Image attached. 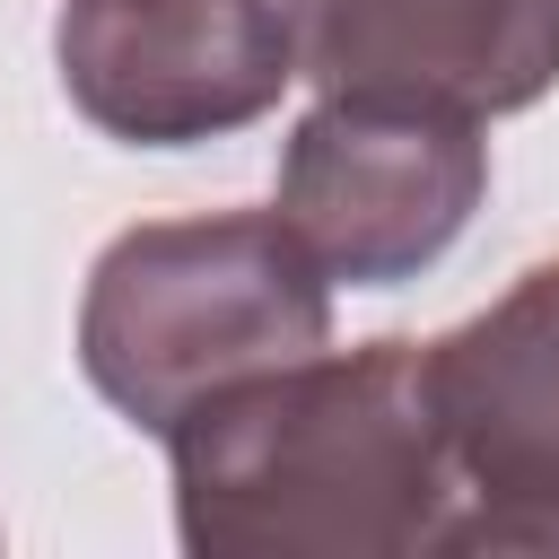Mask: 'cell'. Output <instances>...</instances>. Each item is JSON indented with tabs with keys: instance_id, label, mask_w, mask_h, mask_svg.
<instances>
[{
	"instance_id": "7a4b0ae2",
	"label": "cell",
	"mask_w": 559,
	"mask_h": 559,
	"mask_svg": "<svg viewBox=\"0 0 559 559\" xmlns=\"http://www.w3.org/2000/svg\"><path fill=\"white\" fill-rule=\"evenodd\" d=\"M332 280L271 218H175L105 245L79 306V367L131 428H175L218 384L288 367L332 332Z\"/></svg>"
},
{
	"instance_id": "5b68a950",
	"label": "cell",
	"mask_w": 559,
	"mask_h": 559,
	"mask_svg": "<svg viewBox=\"0 0 559 559\" xmlns=\"http://www.w3.org/2000/svg\"><path fill=\"white\" fill-rule=\"evenodd\" d=\"M297 70V0L61 9V79L87 122L175 148L253 122Z\"/></svg>"
},
{
	"instance_id": "52a82bcc",
	"label": "cell",
	"mask_w": 559,
	"mask_h": 559,
	"mask_svg": "<svg viewBox=\"0 0 559 559\" xmlns=\"http://www.w3.org/2000/svg\"><path fill=\"white\" fill-rule=\"evenodd\" d=\"M70 9H157V0H70Z\"/></svg>"
},
{
	"instance_id": "8992f818",
	"label": "cell",
	"mask_w": 559,
	"mask_h": 559,
	"mask_svg": "<svg viewBox=\"0 0 559 559\" xmlns=\"http://www.w3.org/2000/svg\"><path fill=\"white\" fill-rule=\"evenodd\" d=\"M297 70L323 96L515 114L559 79V0H297Z\"/></svg>"
},
{
	"instance_id": "3957f363",
	"label": "cell",
	"mask_w": 559,
	"mask_h": 559,
	"mask_svg": "<svg viewBox=\"0 0 559 559\" xmlns=\"http://www.w3.org/2000/svg\"><path fill=\"white\" fill-rule=\"evenodd\" d=\"M480 183H489V157L463 114L332 96L288 140L280 227L314 253L323 280L393 288L463 236Z\"/></svg>"
},
{
	"instance_id": "6da1fadb",
	"label": "cell",
	"mask_w": 559,
	"mask_h": 559,
	"mask_svg": "<svg viewBox=\"0 0 559 559\" xmlns=\"http://www.w3.org/2000/svg\"><path fill=\"white\" fill-rule=\"evenodd\" d=\"M183 550L210 559H384L437 550L454 472L411 341L288 358L218 384L166 428Z\"/></svg>"
},
{
	"instance_id": "277c9868",
	"label": "cell",
	"mask_w": 559,
	"mask_h": 559,
	"mask_svg": "<svg viewBox=\"0 0 559 559\" xmlns=\"http://www.w3.org/2000/svg\"><path fill=\"white\" fill-rule=\"evenodd\" d=\"M454 472L437 550H559V262L419 349Z\"/></svg>"
}]
</instances>
